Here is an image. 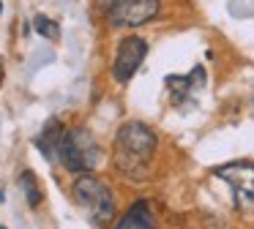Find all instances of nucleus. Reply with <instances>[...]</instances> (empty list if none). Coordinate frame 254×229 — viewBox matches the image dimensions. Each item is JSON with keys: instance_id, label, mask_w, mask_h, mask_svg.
<instances>
[{"instance_id": "f257e3e1", "label": "nucleus", "mask_w": 254, "mask_h": 229, "mask_svg": "<svg viewBox=\"0 0 254 229\" xmlns=\"http://www.w3.org/2000/svg\"><path fill=\"white\" fill-rule=\"evenodd\" d=\"M156 153V134L139 120H128L115 136V167L128 180H145Z\"/></svg>"}, {"instance_id": "f03ea898", "label": "nucleus", "mask_w": 254, "mask_h": 229, "mask_svg": "<svg viewBox=\"0 0 254 229\" xmlns=\"http://www.w3.org/2000/svg\"><path fill=\"white\" fill-rule=\"evenodd\" d=\"M61 164L74 174H88L99 167L101 161V147L96 145L93 134L88 128H68L63 131L61 147H58Z\"/></svg>"}, {"instance_id": "7ed1b4c3", "label": "nucleus", "mask_w": 254, "mask_h": 229, "mask_svg": "<svg viewBox=\"0 0 254 229\" xmlns=\"http://www.w3.org/2000/svg\"><path fill=\"white\" fill-rule=\"evenodd\" d=\"M71 191H74L77 205L88 213L93 224L104 227V224H110L112 218H115V199H112V191L107 188V185L101 183L93 172L79 174V177L74 180V188Z\"/></svg>"}, {"instance_id": "20e7f679", "label": "nucleus", "mask_w": 254, "mask_h": 229, "mask_svg": "<svg viewBox=\"0 0 254 229\" xmlns=\"http://www.w3.org/2000/svg\"><path fill=\"white\" fill-rule=\"evenodd\" d=\"M216 177H221L232 188L235 207L243 213L254 210V164L252 161H232L216 169Z\"/></svg>"}, {"instance_id": "39448f33", "label": "nucleus", "mask_w": 254, "mask_h": 229, "mask_svg": "<svg viewBox=\"0 0 254 229\" xmlns=\"http://www.w3.org/2000/svg\"><path fill=\"white\" fill-rule=\"evenodd\" d=\"M159 0H110L107 22L112 27H139L159 14Z\"/></svg>"}, {"instance_id": "423d86ee", "label": "nucleus", "mask_w": 254, "mask_h": 229, "mask_svg": "<svg viewBox=\"0 0 254 229\" xmlns=\"http://www.w3.org/2000/svg\"><path fill=\"white\" fill-rule=\"evenodd\" d=\"M145 55H148V44H145V38H139V36L123 38L121 47H118L115 63H112V76H115L118 82H128L134 74H137L139 65H142Z\"/></svg>"}, {"instance_id": "0eeeda50", "label": "nucleus", "mask_w": 254, "mask_h": 229, "mask_svg": "<svg viewBox=\"0 0 254 229\" xmlns=\"http://www.w3.org/2000/svg\"><path fill=\"white\" fill-rule=\"evenodd\" d=\"M112 229H156V216L148 199H139L123 213V218Z\"/></svg>"}, {"instance_id": "6e6552de", "label": "nucleus", "mask_w": 254, "mask_h": 229, "mask_svg": "<svg viewBox=\"0 0 254 229\" xmlns=\"http://www.w3.org/2000/svg\"><path fill=\"white\" fill-rule=\"evenodd\" d=\"M167 85L172 87V104H183L191 93H197V87L205 85V71L202 65H197L189 76H167Z\"/></svg>"}, {"instance_id": "1a4fd4ad", "label": "nucleus", "mask_w": 254, "mask_h": 229, "mask_svg": "<svg viewBox=\"0 0 254 229\" xmlns=\"http://www.w3.org/2000/svg\"><path fill=\"white\" fill-rule=\"evenodd\" d=\"M63 125L58 117H52L50 123L41 128V134L36 136V147L41 150V156L47 158V161H52V158L58 156V147H61V139H63Z\"/></svg>"}, {"instance_id": "9d476101", "label": "nucleus", "mask_w": 254, "mask_h": 229, "mask_svg": "<svg viewBox=\"0 0 254 229\" xmlns=\"http://www.w3.org/2000/svg\"><path fill=\"white\" fill-rule=\"evenodd\" d=\"M19 188H22V194H25V199H28L30 207L41 205V191H39V183H36V174L30 172V169H25V172L19 174Z\"/></svg>"}, {"instance_id": "9b49d317", "label": "nucleus", "mask_w": 254, "mask_h": 229, "mask_svg": "<svg viewBox=\"0 0 254 229\" xmlns=\"http://www.w3.org/2000/svg\"><path fill=\"white\" fill-rule=\"evenodd\" d=\"M33 25H36V33H41L44 38H52V41H55V38L61 36L58 25L50 19V16H44V14H39V16H36V19H33Z\"/></svg>"}, {"instance_id": "f8f14e48", "label": "nucleus", "mask_w": 254, "mask_h": 229, "mask_svg": "<svg viewBox=\"0 0 254 229\" xmlns=\"http://www.w3.org/2000/svg\"><path fill=\"white\" fill-rule=\"evenodd\" d=\"M0 11H3V3H0Z\"/></svg>"}]
</instances>
